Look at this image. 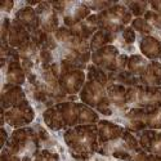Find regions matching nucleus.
<instances>
[{"instance_id": "nucleus-32", "label": "nucleus", "mask_w": 161, "mask_h": 161, "mask_svg": "<svg viewBox=\"0 0 161 161\" xmlns=\"http://www.w3.org/2000/svg\"><path fill=\"white\" fill-rule=\"evenodd\" d=\"M39 58H40V63H42V69L43 70H48L49 67L54 63L53 62V54L50 50H47V49H42L40 50V54H39Z\"/></svg>"}, {"instance_id": "nucleus-33", "label": "nucleus", "mask_w": 161, "mask_h": 161, "mask_svg": "<svg viewBox=\"0 0 161 161\" xmlns=\"http://www.w3.org/2000/svg\"><path fill=\"white\" fill-rule=\"evenodd\" d=\"M116 3H112V2H89V3H85V5L90 10H98V12H103L106 9L111 8Z\"/></svg>"}, {"instance_id": "nucleus-3", "label": "nucleus", "mask_w": 161, "mask_h": 161, "mask_svg": "<svg viewBox=\"0 0 161 161\" xmlns=\"http://www.w3.org/2000/svg\"><path fill=\"white\" fill-rule=\"evenodd\" d=\"M40 138L35 129L25 126L16 129L10 134V137L5 144L12 153H14L22 158V161H34L35 155L40 150Z\"/></svg>"}, {"instance_id": "nucleus-25", "label": "nucleus", "mask_w": 161, "mask_h": 161, "mask_svg": "<svg viewBox=\"0 0 161 161\" xmlns=\"http://www.w3.org/2000/svg\"><path fill=\"white\" fill-rule=\"evenodd\" d=\"M116 39V35L115 34H111L108 31H104V30H98L94 35L92 36V39L89 40V47H90V50L96 52L106 45H111V43L115 42Z\"/></svg>"}, {"instance_id": "nucleus-39", "label": "nucleus", "mask_w": 161, "mask_h": 161, "mask_svg": "<svg viewBox=\"0 0 161 161\" xmlns=\"http://www.w3.org/2000/svg\"><path fill=\"white\" fill-rule=\"evenodd\" d=\"M150 5H151L152 10H155V12H157V13H160V14H161V0H155V2H151Z\"/></svg>"}, {"instance_id": "nucleus-36", "label": "nucleus", "mask_w": 161, "mask_h": 161, "mask_svg": "<svg viewBox=\"0 0 161 161\" xmlns=\"http://www.w3.org/2000/svg\"><path fill=\"white\" fill-rule=\"evenodd\" d=\"M123 39H124V42L126 44H133L134 42H136V31L131 29V26L130 27H126L123 31Z\"/></svg>"}, {"instance_id": "nucleus-22", "label": "nucleus", "mask_w": 161, "mask_h": 161, "mask_svg": "<svg viewBox=\"0 0 161 161\" xmlns=\"http://www.w3.org/2000/svg\"><path fill=\"white\" fill-rule=\"evenodd\" d=\"M139 49L144 58L156 61L161 56V42L155 36H144L139 43Z\"/></svg>"}, {"instance_id": "nucleus-29", "label": "nucleus", "mask_w": 161, "mask_h": 161, "mask_svg": "<svg viewBox=\"0 0 161 161\" xmlns=\"http://www.w3.org/2000/svg\"><path fill=\"white\" fill-rule=\"evenodd\" d=\"M150 3L147 2H128L125 3V7L130 10L133 16H136L137 18H141V16H144L147 8H148Z\"/></svg>"}, {"instance_id": "nucleus-20", "label": "nucleus", "mask_w": 161, "mask_h": 161, "mask_svg": "<svg viewBox=\"0 0 161 161\" xmlns=\"http://www.w3.org/2000/svg\"><path fill=\"white\" fill-rule=\"evenodd\" d=\"M26 72L22 67L21 59H10L8 61L7 71H5V80L7 84L10 85H22L26 80Z\"/></svg>"}, {"instance_id": "nucleus-1", "label": "nucleus", "mask_w": 161, "mask_h": 161, "mask_svg": "<svg viewBox=\"0 0 161 161\" xmlns=\"http://www.w3.org/2000/svg\"><path fill=\"white\" fill-rule=\"evenodd\" d=\"M43 119L45 125L54 131L70 129L77 125L96 124L99 121L97 111L84 103L71 101L59 102L47 108L43 114Z\"/></svg>"}, {"instance_id": "nucleus-14", "label": "nucleus", "mask_w": 161, "mask_h": 161, "mask_svg": "<svg viewBox=\"0 0 161 161\" xmlns=\"http://www.w3.org/2000/svg\"><path fill=\"white\" fill-rule=\"evenodd\" d=\"M27 101L23 89L19 85L5 84L2 90V108L4 111L13 108L23 102Z\"/></svg>"}, {"instance_id": "nucleus-19", "label": "nucleus", "mask_w": 161, "mask_h": 161, "mask_svg": "<svg viewBox=\"0 0 161 161\" xmlns=\"http://www.w3.org/2000/svg\"><path fill=\"white\" fill-rule=\"evenodd\" d=\"M14 19H17L23 27L27 29L30 31V34H32L40 29V22H39V17L36 14V10L31 7L21 8L16 13Z\"/></svg>"}, {"instance_id": "nucleus-35", "label": "nucleus", "mask_w": 161, "mask_h": 161, "mask_svg": "<svg viewBox=\"0 0 161 161\" xmlns=\"http://www.w3.org/2000/svg\"><path fill=\"white\" fill-rule=\"evenodd\" d=\"M134 161H161V156L147 153V152H144L142 150L141 152H138L136 155V158H134Z\"/></svg>"}, {"instance_id": "nucleus-2", "label": "nucleus", "mask_w": 161, "mask_h": 161, "mask_svg": "<svg viewBox=\"0 0 161 161\" xmlns=\"http://www.w3.org/2000/svg\"><path fill=\"white\" fill-rule=\"evenodd\" d=\"M63 139L71 156L76 160H88L98 152L97 124L77 125L67 129L63 134Z\"/></svg>"}, {"instance_id": "nucleus-12", "label": "nucleus", "mask_w": 161, "mask_h": 161, "mask_svg": "<svg viewBox=\"0 0 161 161\" xmlns=\"http://www.w3.org/2000/svg\"><path fill=\"white\" fill-rule=\"evenodd\" d=\"M85 72L84 70H72L62 72L59 76V85L61 89L69 96H74L76 93H80L85 84Z\"/></svg>"}, {"instance_id": "nucleus-15", "label": "nucleus", "mask_w": 161, "mask_h": 161, "mask_svg": "<svg viewBox=\"0 0 161 161\" xmlns=\"http://www.w3.org/2000/svg\"><path fill=\"white\" fill-rule=\"evenodd\" d=\"M141 148L151 155L161 156V131L158 130H143L139 133Z\"/></svg>"}, {"instance_id": "nucleus-34", "label": "nucleus", "mask_w": 161, "mask_h": 161, "mask_svg": "<svg viewBox=\"0 0 161 161\" xmlns=\"http://www.w3.org/2000/svg\"><path fill=\"white\" fill-rule=\"evenodd\" d=\"M10 23L12 21L9 18H3L2 23V44L7 45L8 44V36H9V29H10Z\"/></svg>"}, {"instance_id": "nucleus-16", "label": "nucleus", "mask_w": 161, "mask_h": 161, "mask_svg": "<svg viewBox=\"0 0 161 161\" xmlns=\"http://www.w3.org/2000/svg\"><path fill=\"white\" fill-rule=\"evenodd\" d=\"M97 126H98V143H99V146L120 138L125 131L124 126L111 123L108 120H99Z\"/></svg>"}, {"instance_id": "nucleus-26", "label": "nucleus", "mask_w": 161, "mask_h": 161, "mask_svg": "<svg viewBox=\"0 0 161 161\" xmlns=\"http://www.w3.org/2000/svg\"><path fill=\"white\" fill-rule=\"evenodd\" d=\"M150 61L144 58L143 56H139V54H133L129 57V61H128V71L131 72L133 75H136V76H141L144 70L147 69V66H148Z\"/></svg>"}, {"instance_id": "nucleus-11", "label": "nucleus", "mask_w": 161, "mask_h": 161, "mask_svg": "<svg viewBox=\"0 0 161 161\" xmlns=\"http://www.w3.org/2000/svg\"><path fill=\"white\" fill-rule=\"evenodd\" d=\"M35 10L39 17L40 29L44 32L53 34L59 29L58 27V14H57V12L53 9L50 3L42 2L35 8Z\"/></svg>"}, {"instance_id": "nucleus-23", "label": "nucleus", "mask_w": 161, "mask_h": 161, "mask_svg": "<svg viewBox=\"0 0 161 161\" xmlns=\"http://www.w3.org/2000/svg\"><path fill=\"white\" fill-rule=\"evenodd\" d=\"M107 90V97H108L111 104H114L117 108H124L126 106V92L128 88L120 84H114V83H108L106 88Z\"/></svg>"}, {"instance_id": "nucleus-9", "label": "nucleus", "mask_w": 161, "mask_h": 161, "mask_svg": "<svg viewBox=\"0 0 161 161\" xmlns=\"http://www.w3.org/2000/svg\"><path fill=\"white\" fill-rule=\"evenodd\" d=\"M126 106L148 108V107H161V86L137 85L128 88Z\"/></svg>"}, {"instance_id": "nucleus-17", "label": "nucleus", "mask_w": 161, "mask_h": 161, "mask_svg": "<svg viewBox=\"0 0 161 161\" xmlns=\"http://www.w3.org/2000/svg\"><path fill=\"white\" fill-rule=\"evenodd\" d=\"M31 40V34L30 31L23 27V26L17 21L13 19L10 23V29H9V36H8V44L9 47L19 49L25 44H27Z\"/></svg>"}, {"instance_id": "nucleus-40", "label": "nucleus", "mask_w": 161, "mask_h": 161, "mask_svg": "<svg viewBox=\"0 0 161 161\" xmlns=\"http://www.w3.org/2000/svg\"><path fill=\"white\" fill-rule=\"evenodd\" d=\"M160 59H161V56H160Z\"/></svg>"}, {"instance_id": "nucleus-5", "label": "nucleus", "mask_w": 161, "mask_h": 161, "mask_svg": "<svg viewBox=\"0 0 161 161\" xmlns=\"http://www.w3.org/2000/svg\"><path fill=\"white\" fill-rule=\"evenodd\" d=\"M142 148L139 146L138 139L134 137V134L125 129L124 134L120 138L103 143L98 147V153L104 156H114L120 160L134 161L136 155L141 152Z\"/></svg>"}, {"instance_id": "nucleus-24", "label": "nucleus", "mask_w": 161, "mask_h": 161, "mask_svg": "<svg viewBox=\"0 0 161 161\" xmlns=\"http://www.w3.org/2000/svg\"><path fill=\"white\" fill-rule=\"evenodd\" d=\"M108 83L120 84V85H124L126 88H131V86L139 85L141 80H139L138 76L133 75L131 72L125 70V71H121V72H110L108 74Z\"/></svg>"}, {"instance_id": "nucleus-4", "label": "nucleus", "mask_w": 161, "mask_h": 161, "mask_svg": "<svg viewBox=\"0 0 161 161\" xmlns=\"http://www.w3.org/2000/svg\"><path fill=\"white\" fill-rule=\"evenodd\" d=\"M125 129L131 133L161 129V107L138 108L133 107L125 115Z\"/></svg>"}, {"instance_id": "nucleus-27", "label": "nucleus", "mask_w": 161, "mask_h": 161, "mask_svg": "<svg viewBox=\"0 0 161 161\" xmlns=\"http://www.w3.org/2000/svg\"><path fill=\"white\" fill-rule=\"evenodd\" d=\"M86 79L92 80V81H97L103 85H108V74L101 67L96 64H89L88 66V72H86Z\"/></svg>"}, {"instance_id": "nucleus-31", "label": "nucleus", "mask_w": 161, "mask_h": 161, "mask_svg": "<svg viewBox=\"0 0 161 161\" xmlns=\"http://www.w3.org/2000/svg\"><path fill=\"white\" fill-rule=\"evenodd\" d=\"M144 19L148 22L152 27L155 29H161V14L155 10H147L144 14Z\"/></svg>"}, {"instance_id": "nucleus-37", "label": "nucleus", "mask_w": 161, "mask_h": 161, "mask_svg": "<svg viewBox=\"0 0 161 161\" xmlns=\"http://www.w3.org/2000/svg\"><path fill=\"white\" fill-rule=\"evenodd\" d=\"M2 161H22V158L14 153H12L8 148L3 147V151H2Z\"/></svg>"}, {"instance_id": "nucleus-21", "label": "nucleus", "mask_w": 161, "mask_h": 161, "mask_svg": "<svg viewBox=\"0 0 161 161\" xmlns=\"http://www.w3.org/2000/svg\"><path fill=\"white\" fill-rule=\"evenodd\" d=\"M141 84L147 86H160L161 85V62L150 61L144 72L139 76Z\"/></svg>"}, {"instance_id": "nucleus-13", "label": "nucleus", "mask_w": 161, "mask_h": 161, "mask_svg": "<svg viewBox=\"0 0 161 161\" xmlns=\"http://www.w3.org/2000/svg\"><path fill=\"white\" fill-rule=\"evenodd\" d=\"M62 16L64 26L67 29H71L90 16V9L85 5V3H69Z\"/></svg>"}, {"instance_id": "nucleus-8", "label": "nucleus", "mask_w": 161, "mask_h": 161, "mask_svg": "<svg viewBox=\"0 0 161 161\" xmlns=\"http://www.w3.org/2000/svg\"><path fill=\"white\" fill-rule=\"evenodd\" d=\"M90 59L93 61V64L101 67L107 74H110L125 71L129 57L126 54H120L119 49L111 44L93 52Z\"/></svg>"}, {"instance_id": "nucleus-7", "label": "nucleus", "mask_w": 161, "mask_h": 161, "mask_svg": "<svg viewBox=\"0 0 161 161\" xmlns=\"http://www.w3.org/2000/svg\"><path fill=\"white\" fill-rule=\"evenodd\" d=\"M106 85L97 83V81H88L84 84L83 89L80 90V99L90 108H94L102 115L111 116L112 115V104L107 97Z\"/></svg>"}, {"instance_id": "nucleus-28", "label": "nucleus", "mask_w": 161, "mask_h": 161, "mask_svg": "<svg viewBox=\"0 0 161 161\" xmlns=\"http://www.w3.org/2000/svg\"><path fill=\"white\" fill-rule=\"evenodd\" d=\"M131 29L134 31H138L139 34L144 35V36H151L152 31H153V27L147 22L144 18H136L131 21Z\"/></svg>"}, {"instance_id": "nucleus-30", "label": "nucleus", "mask_w": 161, "mask_h": 161, "mask_svg": "<svg viewBox=\"0 0 161 161\" xmlns=\"http://www.w3.org/2000/svg\"><path fill=\"white\" fill-rule=\"evenodd\" d=\"M34 161H59V156L49 150H39Z\"/></svg>"}, {"instance_id": "nucleus-18", "label": "nucleus", "mask_w": 161, "mask_h": 161, "mask_svg": "<svg viewBox=\"0 0 161 161\" xmlns=\"http://www.w3.org/2000/svg\"><path fill=\"white\" fill-rule=\"evenodd\" d=\"M70 30L77 37L83 39V40H86V42H88V40L92 39V36L99 30L97 14H90L86 19H84L83 22L77 23L76 26L71 27Z\"/></svg>"}, {"instance_id": "nucleus-10", "label": "nucleus", "mask_w": 161, "mask_h": 161, "mask_svg": "<svg viewBox=\"0 0 161 161\" xmlns=\"http://www.w3.org/2000/svg\"><path fill=\"white\" fill-rule=\"evenodd\" d=\"M4 115H5L7 124L16 129L25 128L26 125L31 124L35 119V111L29 103V101L13 107V108L7 110Z\"/></svg>"}, {"instance_id": "nucleus-38", "label": "nucleus", "mask_w": 161, "mask_h": 161, "mask_svg": "<svg viewBox=\"0 0 161 161\" xmlns=\"http://www.w3.org/2000/svg\"><path fill=\"white\" fill-rule=\"evenodd\" d=\"M13 5H14V3H13V2H10V0H5V2H2L0 8H2L3 12H10Z\"/></svg>"}, {"instance_id": "nucleus-6", "label": "nucleus", "mask_w": 161, "mask_h": 161, "mask_svg": "<svg viewBox=\"0 0 161 161\" xmlns=\"http://www.w3.org/2000/svg\"><path fill=\"white\" fill-rule=\"evenodd\" d=\"M98 27L101 30L108 31L111 34H117L124 31L128 25L133 21V14L130 10L123 4H115L111 8L99 12L97 14Z\"/></svg>"}]
</instances>
